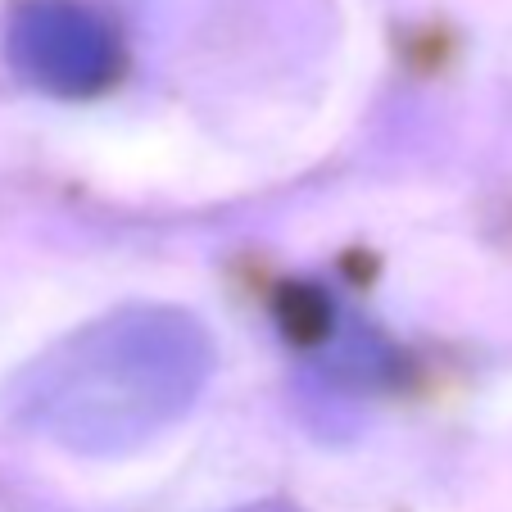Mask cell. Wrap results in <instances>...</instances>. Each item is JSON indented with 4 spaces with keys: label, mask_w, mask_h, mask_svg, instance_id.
I'll list each match as a JSON object with an SVG mask.
<instances>
[{
    "label": "cell",
    "mask_w": 512,
    "mask_h": 512,
    "mask_svg": "<svg viewBox=\"0 0 512 512\" xmlns=\"http://www.w3.org/2000/svg\"><path fill=\"white\" fill-rule=\"evenodd\" d=\"M204 377V345L182 318H136L109 327L55 372L46 408L59 413L64 431L118 435L123 426H150L186 408Z\"/></svg>",
    "instance_id": "obj_1"
},
{
    "label": "cell",
    "mask_w": 512,
    "mask_h": 512,
    "mask_svg": "<svg viewBox=\"0 0 512 512\" xmlns=\"http://www.w3.org/2000/svg\"><path fill=\"white\" fill-rule=\"evenodd\" d=\"M10 59L55 96H91L118 68V37L78 0H28L10 19Z\"/></svg>",
    "instance_id": "obj_2"
}]
</instances>
